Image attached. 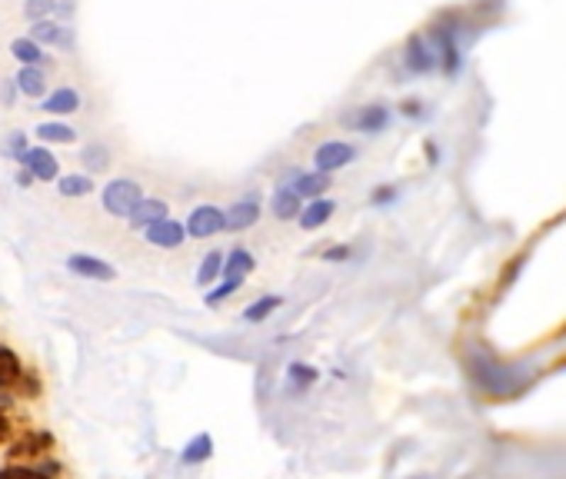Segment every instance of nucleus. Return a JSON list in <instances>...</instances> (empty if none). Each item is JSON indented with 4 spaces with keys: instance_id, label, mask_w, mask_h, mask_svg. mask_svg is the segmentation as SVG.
Returning a JSON list of instances; mask_svg holds the SVG:
<instances>
[{
    "instance_id": "obj_10",
    "label": "nucleus",
    "mask_w": 566,
    "mask_h": 479,
    "mask_svg": "<svg viewBox=\"0 0 566 479\" xmlns=\"http://www.w3.org/2000/svg\"><path fill=\"white\" fill-rule=\"evenodd\" d=\"M260 200L257 196H247V200H237L233 207L227 210V230L240 233V230H250L257 220H260Z\"/></svg>"
},
{
    "instance_id": "obj_16",
    "label": "nucleus",
    "mask_w": 566,
    "mask_h": 479,
    "mask_svg": "<svg viewBox=\"0 0 566 479\" xmlns=\"http://www.w3.org/2000/svg\"><path fill=\"white\" fill-rule=\"evenodd\" d=\"M253 266H257V260H253L250 250H243V247H237V250L227 253V260H223V276H237V280H247L253 273Z\"/></svg>"
},
{
    "instance_id": "obj_17",
    "label": "nucleus",
    "mask_w": 566,
    "mask_h": 479,
    "mask_svg": "<svg viewBox=\"0 0 566 479\" xmlns=\"http://www.w3.org/2000/svg\"><path fill=\"white\" fill-rule=\"evenodd\" d=\"M30 40H37V44H44V47H54V44H67V33L60 23H54L47 17V21H33Z\"/></svg>"
},
{
    "instance_id": "obj_24",
    "label": "nucleus",
    "mask_w": 566,
    "mask_h": 479,
    "mask_svg": "<svg viewBox=\"0 0 566 479\" xmlns=\"http://www.w3.org/2000/svg\"><path fill=\"white\" fill-rule=\"evenodd\" d=\"M57 190L64 196H87L90 190H94V180L84 174H70V176H60V180H57Z\"/></svg>"
},
{
    "instance_id": "obj_33",
    "label": "nucleus",
    "mask_w": 566,
    "mask_h": 479,
    "mask_svg": "<svg viewBox=\"0 0 566 479\" xmlns=\"http://www.w3.org/2000/svg\"><path fill=\"white\" fill-rule=\"evenodd\" d=\"M323 257H327V260H343V257H350V250L347 247H333V250H327Z\"/></svg>"
},
{
    "instance_id": "obj_21",
    "label": "nucleus",
    "mask_w": 566,
    "mask_h": 479,
    "mask_svg": "<svg viewBox=\"0 0 566 479\" xmlns=\"http://www.w3.org/2000/svg\"><path fill=\"white\" fill-rule=\"evenodd\" d=\"M280 303H283V296H260V300H253V303L243 310V320H247V323H263Z\"/></svg>"
},
{
    "instance_id": "obj_7",
    "label": "nucleus",
    "mask_w": 566,
    "mask_h": 479,
    "mask_svg": "<svg viewBox=\"0 0 566 479\" xmlns=\"http://www.w3.org/2000/svg\"><path fill=\"white\" fill-rule=\"evenodd\" d=\"M143 233H147V243H150V247H160V250H177V247L187 240V223L164 217V220H157V223H150Z\"/></svg>"
},
{
    "instance_id": "obj_28",
    "label": "nucleus",
    "mask_w": 566,
    "mask_h": 479,
    "mask_svg": "<svg viewBox=\"0 0 566 479\" xmlns=\"http://www.w3.org/2000/svg\"><path fill=\"white\" fill-rule=\"evenodd\" d=\"M240 286H243V280H237V276H223V280H220V283L213 286V290H210L207 296H204V303H207V306H217V303H223L227 296H233V293H237Z\"/></svg>"
},
{
    "instance_id": "obj_29",
    "label": "nucleus",
    "mask_w": 566,
    "mask_h": 479,
    "mask_svg": "<svg viewBox=\"0 0 566 479\" xmlns=\"http://www.w3.org/2000/svg\"><path fill=\"white\" fill-rule=\"evenodd\" d=\"M54 11H57V0H27V4H23V13H27L30 21H47Z\"/></svg>"
},
{
    "instance_id": "obj_1",
    "label": "nucleus",
    "mask_w": 566,
    "mask_h": 479,
    "mask_svg": "<svg viewBox=\"0 0 566 479\" xmlns=\"http://www.w3.org/2000/svg\"><path fill=\"white\" fill-rule=\"evenodd\" d=\"M143 200V190L137 180H110L104 186V210L110 217H133V210L140 207Z\"/></svg>"
},
{
    "instance_id": "obj_6",
    "label": "nucleus",
    "mask_w": 566,
    "mask_h": 479,
    "mask_svg": "<svg viewBox=\"0 0 566 479\" xmlns=\"http://www.w3.org/2000/svg\"><path fill=\"white\" fill-rule=\"evenodd\" d=\"M220 230H227V210L213 207V203H200V207L190 210V217H187V233H190L194 240L217 237Z\"/></svg>"
},
{
    "instance_id": "obj_23",
    "label": "nucleus",
    "mask_w": 566,
    "mask_h": 479,
    "mask_svg": "<svg viewBox=\"0 0 566 479\" xmlns=\"http://www.w3.org/2000/svg\"><path fill=\"white\" fill-rule=\"evenodd\" d=\"M11 54L17 57L23 67H30V64H37V60L44 57V50H40V44L30 40V37H17V40L11 44Z\"/></svg>"
},
{
    "instance_id": "obj_14",
    "label": "nucleus",
    "mask_w": 566,
    "mask_h": 479,
    "mask_svg": "<svg viewBox=\"0 0 566 479\" xmlns=\"http://www.w3.org/2000/svg\"><path fill=\"white\" fill-rule=\"evenodd\" d=\"M330 176L333 174H323V170H310V174H300L296 176V193L304 196V200H316V196H323L330 190Z\"/></svg>"
},
{
    "instance_id": "obj_26",
    "label": "nucleus",
    "mask_w": 566,
    "mask_h": 479,
    "mask_svg": "<svg viewBox=\"0 0 566 479\" xmlns=\"http://www.w3.org/2000/svg\"><path fill=\"white\" fill-rule=\"evenodd\" d=\"M50 446V433H30L27 439H21V443H13V456H37V453H44V449Z\"/></svg>"
},
{
    "instance_id": "obj_12",
    "label": "nucleus",
    "mask_w": 566,
    "mask_h": 479,
    "mask_svg": "<svg viewBox=\"0 0 566 479\" xmlns=\"http://www.w3.org/2000/svg\"><path fill=\"white\" fill-rule=\"evenodd\" d=\"M333 210H337V203H333V200H327V196L306 200V203H304V213L296 217V223H300V230H320L330 217H333Z\"/></svg>"
},
{
    "instance_id": "obj_19",
    "label": "nucleus",
    "mask_w": 566,
    "mask_h": 479,
    "mask_svg": "<svg viewBox=\"0 0 566 479\" xmlns=\"http://www.w3.org/2000/svg\"><path fill=\"white\" fill-rule=\"evenodd\" d=\"M223 260H227V253L210 250L207 257H204V263H200V270H196V283L200 286L217 283V276H223Z\"/></svg>"
},
{
    "instance_id": "obj_2",
    "label": "nucleus",
    "mask_w": 566,
    "mask_h": 479,
    "mask_svg": "<svg viewBox=\"0 0 566 479\" xmlns=\"http://www.w3.org/2000/svg\"><path fill=\"white\" fill-rule=\"evenodd\" d=\"M390 120H393V113H390L387 103H363V107L343 113L340 123H343L347 130H353V133H367V137H370V133L387 130V127H390Z\"/></svg>"
},
{
    "instance_id": "obj_22",
    "label": "nucleus",
    "mask_w": 566,
    "mask_h": 479,
    "mask_svg": "<svg viewBox=\"0 0 566 479\" xmlns=\"http://www.w3.org/2000/svg\"><path fill=\"white\" fill-rule=\"evenodd\" d=\"M210 453H213V439H210L207 433H200L184 446V463H190V466H194V463H204V459H210Z\"/></svg>"
},
{
    "instance_id": "obj_30",
    "label": "nucleus",
    "mask_w": 566,
    "mask_h": 479,
    "mask_svg": "<svg viewBox=\"0 0 566 479\" xmlns=\"http://www.w3.org/2000/svg\"><path fill=\"white\" fill-rule=\"evenodd\" d=\"M0 479H47V473H37V469H23V466H7L0 473Z\"/></svg>"
},
{
    "instance_id": "obj_13",
    "label": "nucleus",
    "mask_w": 566,
    "mask_h": 479,
    "mask_svg": "<svg viewBox=\"0 0 566 479\" xmlns=\"http://www.w3.org/2000/svg\"><path fill=\"white\" fill-rule=\"evenodd\" d=\"M13 84H17V90H21L23 97H44V94H47V77H44V70H40L37 64L21 67L17 77H13Z\"/></svg>"
},
{
    "instance_id": "obj_20",
    "label": "nucleus",
    "mask_w": 566,
    "mask_h": 479,
    "mask_svg": "<svg viewBox=\"0 0 566 479\" xmlns=\"http://www.w3.org/2000/svg\"><path fill=\"white\" fill-rule=\"evenodd\" d=\"M33 133H37L44 143H74L77 140V130L74 127H67V123H40Z\"/></svg>"
},
{
    "instance_id": "obj_3",
    "label": "nucleus",
    "mask_w": 566,
    "mask_h": 479,
    "mask_svg": "<svg viewBox=\"0 0 566 479\" xmlns=\"http://www.w3.org/2000/svg\"><path fill=\"white\" fill-rule=\"evenodd\" d=\"M426 40L433 44L436 50V60H440V70L447 77H457L460 74V47H457V33L453 27H443V23H433Z\"/></svg>"
},
{
    "instance_id": "obj_27",
    "label": "nucleus",
    "mask_w": 566,
    "mask_h": 479,
    "mask_svg": "<svg viewBox=\"0 0 566 479\" xmlns=\"http://www.w3.org/2000/svg\"><path fill=\"white\" fill-rule=\"evenodd\" d=\"M80 160H84V167L87 170H107L110 167V150L107 147H100V143H90V147H84V153H80Z\"/></svg>"
},
{
    "instance_id": "obj_34",
    "label": "nucleus",
    "mask_w": 566,
    "mask_h": 479,
    "mask_svg": "<svg viewBox=\"0 0 566 479\" xmlns=\"http://www.w3.org/2000/svg\"><path fill=\"white\" fill-rule=\"evenodd\" d=\"M7 436H11V423H7V416L0 413V443H4Z\"/></svg>"
},
{
    "instance_id": "obj_18",
    "label": "nucleus",
    "mask_w": 566,
    "mask_h": 479,
    "mask_svg": "<svg viewBox=\"0 0 566 479\" xmlns=\"http://www.w3.org/2000/svg\"><path fill=\"white\" fill-rule=\"evenodd\" d=\"M167 217V203L164 200H140V207L133 210V217L131 223L133 227H150V223H157V220H164Z\"/></svg>"
},
{
    "instance_id": "obj_5",
    "label": "nucleus",
    "mask_w": 566,
    "mask_h": 479,
    "mask_svg": "<svg viewBox=\"0 0 566 479\" xmlns=\"http://www.w3.org/2000/svg\"><path fill=\"white\" fill-rule=\"evenodd\" d=\"M353 160H357V147L347 140H323L313 150V170H323V174H337Z\"/></svg>"
},
{
    "instance_id": "obj_8",
    "label": "nucleus",
    "mask_w": 566,
    "mask_h": 479,
    "mask_svg": "<svg viewBox=\"0 0 566 479\" xmlns=\"http://www.w3.org/2000/svg\"><path fill=\"white\" fill-rule=\"evenodd\" d=\"M67 266H70V273H77V276L100 280V283H107V280H113V276H117V270H113L107 260L90 257V253H70V257H67Z\"/></svg>"
},
{
    "instance_id": "obj_15",
    "label": "nucleus",
    "mask_w": 566,
    "mask_h": 479,
    "mask_svg": "<svg viewBox=\"0 0 566 479\" xmlns=\"http://www.w3.org/2000/svg\"><path fill=\"white\" fill-rule=\"evenodd\" d=\"M44 110H47V113H57V117L74 113V110H80V94L70 90V87L54 90V94H47V97H44Z\"/></svg>"
},
{
    "instance_id": "obj_25",
    "label": "nucleus",
    "mask_w": 566,
    "mask_h": 479,
    "mask_svg": "<svg viewBox=\"0 0 566 479\" xmlns=\"http://www.w3.org/2000/svg\"><path fill=\"white\" fill-rule=\"evenodd\" d=\"M21 380V359L17 353L7 346H0V386H7V383H17Z\"/></svg>"
},
{
    "instance_id": "obj_9",
    "label": "nucleus",
    "mask_w": 566,
    "mask_h": 479,
    "mask_svg": "<svg viewBox=\"0 0 566 479\" xmlns=\"http://www.w3.org/2000/svg\"><path fill=\"white\" fill-rule=\"evenodd\" d=\"M21 164L30 170L37 180H60V164L57 157L47 147H30V150L21 157Z\"/></svg>"
},
{
    "instance_id": "obj_31",
    "label": "nucleus",
    "mask_w": 566,
    "mask_h": 479,
    "mask_svg": "<svg viewBox=\"0 0 566 479\" xmlns=\"http://www.w3.org/2000/svg\"><path fill=\"white\" fill-rule=\"evenodd\" d=\"M313 383L316 380V370H310V366H290V383Z\"/></svg>"
},
{
    "instance_id": "obj_32",
    "label": "nucleus",
    "mask_w": 566,
    "mask_h": 479,
    "mask_svg": "<svg viewBox=\"0 0 566 479\" xmlns=\"http://www.w3.org/2000/svg\"><path fill=\"white\" fill-rule=\"evenodd\" d=\"M400 110H403V113H406L410 120H423V117H426V110H423V103H420V100H406Z\"/></svg>"
},
{
    "instance_id": "obj_4",
    "label": "nucleus",
    "mask_w": 566,
    "mask_h": 479,
    "mask_svg": "<svg viewBox=\"0 0 566 479\" xmlns=\"http://www.w3.org/2000/svg\"><path fill=\"white\" fill-rule=\"evenodd\" d=\"M403 67H406V74H433L440 60H436V50L433 44L426 40L423 33H414V37H406V47H403Z\"/></svg>"
},
{
    "instance_id": "obj_11",
    "label": "nucleus",
    "mask_w": 566,
    "mask_h": 479,
    "mask_svg": "<svg viewBox=\"0 0 566 479\" xmlns=\"http://www.w3.org/2000/svg\"><path fill=\"white\" fill-rule=\"evenodd\" d=\"M304 196L296 193V190H287V186H277L273 190V200H270V213L277 220H296L304 213Z\"/></svg>"
}]
</instances>
